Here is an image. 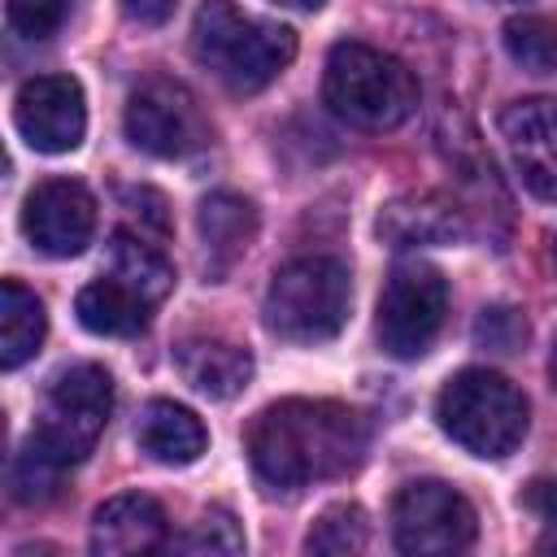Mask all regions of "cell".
Segmentation results:
<instances>
[{"label": "cell", "mask_w": 557, "mask_h": 557, "mask_svg": "<svg viewBox=\"0 0 557 557\" xmlns=\"http://www.w3.org/2000/svg\"><path fill=\"white\" fill-rule=\"evenodd\" d=\"M248 461L257 479L274 492H300L309 483L344 479L361 466L370 431L366 418L339 400H309L292 396L278 405H265L248 435Z\"/></svg>", "instance_id": "cell-1"}, {"label": "cell", "mask_w": 557, "mask_h": 557, "mask_svg": "<svg viewBox=\"0 0 557 557\" xmlns=\"http://www.w3.org/2000/svg\"><path fill=\"white\" fill-rule=\"evenodd\" d=\"M196 61L231 91L248 96L274 83L296 57V30L239 13L231 0H205L191 26Z\"/></svg>", "instance_id": "cell-2"}, {"label": "cell", "mask_w": 557, "mask_h": 557, "mask_svg": "<svg viewBox=\"0 0 557 557\" xmlns=\"http://www.w3.org/2000/svg\"><path fill=\"white\" fill-rule=\"evenodd\" d=\"M326 109L357 131H392L418 104V83L405 61L370 48V44H335L322 70Z\"/></svg>", "instance_id": "cell-3"}, {"label": "cell", "mask_w": 557, "mask_h": 557, "mask_svg": "<svg viewBox=\"0 0 557 557\" xmlns=\"http://www.w3.org/2000/svg\"><path fill=\"white\" fill-rule=\"evenodd\" d=\"M440 431L474 457L500 461L527 435V396L496 370H461L435 396Z\"/></svg>", "instance_id": "cell-4"}, {"label": "cell", "mask_w": 557, "mask_h": 557, "mask_svg": "<svg viewBox=\"0 0 557 557\" xmlns=\"http://www.w3.org/2000/svg\"><path fill=\"white\" fill-rule=\"evenodd\" d=\"M348 300L352 283L335 257H296L270 278L265 326L292 344H322L344 331Z\"/></svg>", "instance_id": "cell-5"}, {"label": "cell", "mask_w": 557, "mask_h": 557, "mask_svg": "<svg viewBox=\"0 0 557 557\" xmlns=\"http://www.w3.org/2000/svg\"><path fill=\"white\" fill-rule=\"evenodd\" d=\"M109 413H113V379H109V370L96 366V361H78V366L61 370L52 379L30 440L44 444L61 466H74L96 448Z\"/></svg>", "instance_id": "cell-6"}, {"label": "cell", "mask_w": 557, "mask_h": 557, "mask_svg": "<svg viewBox=\"0 0 557 557\" xmlns=\"http://www.w3.org/2000/svg\"><path fill=\"white\" fill-rule=\"evenodd\" d=\"M448 283L426 261H396L379 292V344L383 352L413 361L444 326Z\"/></svg>", "instance_id": "cell-7"}, {"label": "cell", "mask_w": 557, "mask_h": 557, "mask_svg": "<svg viewBox=\"0 0 557 557\" xmlns=\"http://www.w3.org/2000/svg\"><path fill=\"white\" fill-rule=\"evenodd\" d=\"M392 540L413 557L461 553L474 540V505L440 479L405 483L392 500Z\"/></svg>", "instance_id": "cell-8"}, {"label": "cell", "mask_w": 557, "mask_h": 557, "mask_svg": "<svg viewBox=\"0 0 557 557\" xmlns=\"http://www.w3.org/2000/svg\"><path fill=\"white\" fill-rule=\"evenodd\" d=\"M126 139L152 157H191L213 139V126L196 96L174 78H148L126 100Z\"/></svg>", "instance_id": "cell-9"}, {"label": "cell", "mask_w": 557, "mask_h": 557, "mask_svg": "<svg viewBox=\"0 0 557 557\" xmlns=\"http://www.w3.org/2000/svg\"><path fill=\"white\" fill-rule=\"evenodd\" d=\"M13 122L22 131V139L35 152H70L83 144L87 131V100L78 78L70 74H39L26 78L13 104Z\"/></svg>", "instance_id": "cell-10"}, {"label": "cell", "mask_w": 557, "mask_h": 557, "mask_svg": "<svg viewBox=\"0 0 557 557\" xmlns=\"http://www.w3.org/2000/svg\"><path fill=\"white\" fill-rule=\"evenodd\" d=\"M22 231L44 257H78L96 235V200L78 178H48L26 196Z\"/></svg>", "instance_id": "cell-11"}, {"label": "cell", "mask_w": 557, "mask_h": 557, "mask_svg": "<svg viewBox=\"0 0 557 557\" xmlns=\"http://www.w3.org/2000/svg\"><path fill=\"white\" fill-rule=\"evenodd\" d=\"M500 135L522 187L540 200H557V100L535 96L500 113Z\"/></svg>", "instance_id": "cell-12"}, {"label": "cell", "mask_w": 557, "mask_h": 557, "mask_svg": "<svg viewBox=\"0 0 557 557\" xmlns=\"http://www.w3.org/2000/svg\"><path fill=\"white\" fill-rule=\"evenodd\" d=\"M165 544H170L165 509L144 492L113 496L91 518V553H100V557L152 553V548H165Z\"/></svg>", "instance_id": "cell-13"}, {"label": "cell", "mask_w": 557, "mask_h": 557, "mask_svg": "<svg viewBox=\"0 0 557 557\" xmlns=\"http://www.w3.org/2000/svg\"><path fill=\"white\" fill-rule=\"evenodd\" d=\"M174 361L187 387H196L209 400H231L252 379V352L222 335H187L174 348Z\"/></svg>", "instance_id": "cell-14"}, {"label": "cell", "mask_w": 557, "mask_h": 557, "mask_svg": "<svg viewBox=\"0 0 557 557\" xmlns=\"http://www.w3.org/2000/svg\"><path fill=\"white\" fill-rule=\"evenodd\" d=\"M379 235L392 248H418V244H457L466 235V222L457 213V205H448L435 191L422 196H400L383 209L379 218Z\"/></svg>", "instance_id": "cell-15"}, {"label": "cell", "mask_w": 557, "mask_h": 557, "mask_svg": "<svg viewBox=\"0 0 557 557\" xmlns=\"http://www.w3.org/2000/svg\"><path fill=\"white\" fill-rule=\"evenodd\" d=\"M135 440L161 466H191L209 448L205 422L187 405H174V400H148L139 413Z\"/></svg>", "instance_id": "cell-16"}, {"label": "cell", "mask_w": 557, "mask_h": 557, "mask_svg": "<svg viewBox=\"0 0 557 557\" xmlns=\"http://www.w3.org/2000/svg\"><path fill=\"white\" fill-rule=\"evenodd\" d=\"M196 226H200V244L209 252V270L222 274L248 252V244L257 235V209H252V200H244L235 191H213L200 200Z\"/></svg>", "instance_id": "cell-17"}, {"label": "cell", "mask_w": 557, "mask_h": 557, "mask_svg": "<svg viewBox=\"0 0 557 557\" xmlns=\"http://www.w3.org/2000/svg\"><path fill=\"white\" fill-rule=\"evenodd\" d=\"M148 309L152 305L113 274L87 283L74 300V313L91 335H139L148 326Z\"/></svg>", "instance_id": "cell-18"}, {"label": "cell", "mask_w": 557, "mask_h": 557, "mask_svg": "<svg viewBox=\"0 0 557 557\" xmlns=\"http://www.w3.org/2000/svg\"><path fill=\"white\" fill-rule=\"evenodd\" d=\"M44 305L30 287H22L17 278L0 283V366L17 370L22 361L35 357V348L44 344Z\"/></svg>", "instance_id": "cell-19"}, {"label": "cell", "mask_w": 557, "mask_h": 557, "mask_svg": "<svg viewBox=\"0 0 557 557\" xmlns=\"http://www.w3.org/2000/svg\"><path fill=\"white\" fill-rule=\"evenodd\" d=\"M113 278H122L126 287H135L148 305H157L170 287H174V265L161 257L157 244H148L144 235L117 231L113 235Z\"/></svg>", "instance_id": "cell-20"}, {"label": "cell", "mask_w": 557, "mask_h": 557, "mask_svg": "<svg viewBox=\"0 0 557 557\" xmlns=\"http://www.w3.org/2000/svg\"><path fill=\"white\" fill-rule=\"evenodd\" d=\"M505 52L531 74H553L557 70V22L535 17V13L505 22Z\"/></svg>", "instance_id": "cell-21"}, {"label": "cell", "mask_w": 557, "mask_h": 557, "mask_svg": "<svg viewBox=\"0 0 557 557\" xmlns=\"http://www.w3.org/2000/svg\"><path fill=\"white\" fill-rule=\"evenodd\" d=\"M366 540H370L366 509L361 505H331V509H322V518L305 535V548L326 553V557H344V553H361Z\"/></svg>", "instance_id": "cell-22"}, {"label": "cell", "mask_w": 557, "mask_h": 557, "mask_svg": "<svg viewBox=\"0 0 557 557\" xmlns=\"http://www.w3.org/2000/svg\"><path fill=\"white\" fill-rule=\"evenodd\" d=\"M61 470H65V466H61L44 444L26 440L22 453L13 457V470H9V492H13V500H22V505L48 500V496L57 492V483H61Z\"/></svg>", "instance_id": "cell-23"}, {"label": "cell", "mask_w": 557, "mask_h": 557, "mask_svg": "<svg viewBox=\"0 0 557 557\" xmlns=\"http://www.w3.org/2000/svg\"><path fill=\"white\" fill-rule=\"evenodd\" d=\"M170 548L196 553V557H235V553H244V531L235 527V518L226 509H209L178 540H170Z\"/></svg>", "instance_id": "cell-24"}, {"label": "cell", "mask_w": 557, "mask_h": 557, "mask_svg": "<svg viewBox=\"0 0 557 557\" xmlns=\"http://www.w3.org/2000/svg\"><path fill=\"white\" fill-rule=\"evenodd\" d=\"M74 0H4V13H9V26L22 35V39H48L61 30V22L70 17Z\"/></svg>", "instance_id": "cell-25"}, {"label": "cell", "mask_w": 557, "mask_h": 557, "mask_svg": "<svg viewBox=\"0 0 557 557\" xmlns=\"http://www.w3.org/2000/svg\"><path fill=\"white\" fill-rule=\"evenodd\" d=\"M474 339H479L483 348H492V352H518V348L527 344V322H522L518 309L496 305V309H483V313H479Z\"/></svg>", "instance_id": "cell-26"}, {"label": "cell", "mask_w": 557, "mask_h": 557, "mask_svg": "<svg viewBox=\"0 0 557 557\" xmlns=\"http://www.w3.org/2000/svg\"><path fill=\"white\" fill-rule=\"evenodd\" d=\"M122 200L131 205V213H139V226H152L157 235L170 231V213H165V196L152 187H122Z\"/></svg>", "instance_id": "cell-27"}, {"label": "cell", "mask_w": 557, "mask_h": 557, "mask_svg": "<svg viewBox=\"0 0 557 557\" xmlns=\"http://www.w3.org/2000/svg\"><path fill=\"white\" fill-rule=\"evenodd\" d=\"M522 500H527L531 513H540V522L557 527V479H535V483L522 492Z\"/></svg>", "instance_id": "cell-28"}, {"label": "cell", "mask_w": 557, "mask_h": 557, "mask_svg": "<svg viewBox=\"0 0 557 557\" xmlns=\"http://www.w3.org/2000/svg\"><path fill=\"white\" fill-rule=\"evenodd\" d=\"M178 0H122V13L139 26H161L170 13H174Z\"/></svg>", "instance_id": "cell-29"}, {"label": "cell", "mask_w": 557, "mask_h": 557, "mask_svg": "<svg viewBox=\"0 0 557 557\" xmlns=\"http://www.w3.org/2000/svg\"><path fill=\"white\" fill-rule=\"evenodd\" d=\"M274 4H287V9H305V13H313V9H322L326 0H274Z\"/></svg>", "instance_id": "cell-30"}, {"label": "cell", "mask_w": 557, "mask_h": 557, "mask_svg": "<svg viewBox=\"0 0 557 557\" xmlns=\"http://www.w3.org/2000/svg\"><path fill=\"white\" fill-rule=\"evenodd\" d=\"M535 548H540V553H557V527H553V531H548V535H544Z\"/></svg>", "instance_id": "cell-31"}, {"label": "cell", "mask_w": 557, "mask_h": 557, "mask_svg": "<svg viewBox=\"0 0 557 557\" xmlns=\"http://www.w3.org/2000/svg\"><path fill=\"white\" fill-rule=\"evenodd\" d=\"M548 379H553V392H557V339H553V357H548Z\"/></svg>", "instance_id": "cell-32"}, {"label": "cell", "mask_w": 557, "mask_h": 557, "mask_svg": "<svg viewBox=\"0 0 557 557\" xmlns=\"http://www.w3.org/2000/svg\"><path fill=\"white\" fill-rule=\"evenodd\" d=\"M553 265H557V239H553Z\"/></svg>", "instance_id": "cell-33"}]
</instances>
